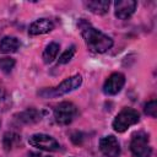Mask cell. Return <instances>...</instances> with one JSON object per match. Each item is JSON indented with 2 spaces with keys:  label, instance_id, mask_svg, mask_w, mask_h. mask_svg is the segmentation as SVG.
<instances>
[{
  "label": "cell",
  "instance_id": "11",
  "mask_svg": "<svg viewBox=\"0 0 157 157\" xmlns=\"http://www.w3.org/2000/svg\"><path fill=\"white\" fill-rule=\"evenodd\" d=\"M18 118H16L20 123H23V124H34V123H38L39 120H42V117H43V113L38 109H34V108H28L23 112H21L20 114H17Z\"/></svg>",
  "mask_w": 157,
  "mask_h": 157
},
{
  "label": "cell",
  "instance_id": "14",
  "mask_svg": "<svg viewBox=\"0 0 157 157\" xmlns=\"http://www.w3.org/2000/svg\"><path fill=\"white\" fill-rule=\"evenodd\" d=\"M21 144V136L13 131H7L2 137V146L6 151L17 147Z\"/></svg>",
  "mask_w": 157,
  "mask_h": 157
},
{
  "label": "cell",
  "instance_id": "18",
  "mask_svg": "<svg viewBox=\"0 0 157 157\" xmlns=\"http://www.w3.org/2000/svg\"><path fill=\"white\" fill-rule=\"evenodd\" d=\"M145 113L152 118H156L157 117V102L156 99H152V101H148L146 104H145V108H144Z\"/></svg>",
  "mask_w": 157,
  "mask_h": 157
},
{
  "label": "cell",
  "instance_id": "15",
  "mask_svg": "<svg viewBox=\"0 0 157 157\" xmlns=\"http://www.w3.org/2000/svg\"><path fill=\"white\" fill-rule=\"evenodd\" d=\"M59 49H60V45H59L56 42L49 43V44L45 47L44 52H43V55H42L43 61H44L45 64H50L52 61H54V59H56V55H58V53H59Z\"/></svg>",
  "mask_w": 157,
  "mask_h": 157
},
{
  "label": "cell",
  "instance_id": "9",
  "mask_svg": "<svg viewBox=\"0 0 157 157\" xmlns=\"http://www.w3.org/2000/svg\"><path fill=\"white\" fill-rule=\"evenodd\" d=\"M137 6V2L134 0H118L114 4L115 16L119 20H128L132 16Z\"/></svg>",
  "mask_w": 157,
  "mask_h": 157
},
{
  "label": "cell",
  "instance_id": "7",
  "mask_svg": "<svg viewBox=\"0 0 157 157\" xmlns=\"http://www.w3.org/2000/svg\"><path fill=\"white\" fill-rule=\"evenodd\" d=\"M125 85V76L121 72H113L103 85V92L108 96L118 94Z\"/></svg>",
  "mask_w": 157,
  "mask_h": 157
},
{
  "label": "cell",
  "instance_id": "20",
  "mask_svg": "<svg viewBox=\"0 0 157 157\" xmlns=\"http://www.w3.org/2000/svg\"><path fill=\"white\" fill-rule=\"evenodd\" d=\"M28 157H50V156L43 155V153H40V152H29V153H28Z\"/></svg>",
  "mask_w": 157,
  "mask_h": 157
},
{
  "label": "cell",
  "instance_id": "2",
  "mask_svg": "<svg viewBox=\"0 0 157 157\" xmlns=\"http://www.w3.org/2000/svg\"><path fill=\"white\" fill-rule=\"evenodd\" d=\"M82 83V76L81 75H74L70 76L67 78H65L60 85H58L56 87L53 88H45L43 91L39 92V94L44 98H50V97H58V96H63L69 92L75 91L76 88H78Z\"/></svg>",
  "mask_w": 157,
  "mask_h": 157
},
{
  "label": "cell",
  "instance_id": "19",
  "mask_svg": "<svg viewBox=\"0 0 157 157\" xmlns=\"http://www.w3.org/2000/svg\"><path fill=\"white\" fill-rule=\"evenodd\" d=\"M71 140H72V142H74L75 145H81V144H82V140H83V135H82L81 132L76 131V132H74V134L71 135Z\"/></svg>",
  "mask_w": 157,
  "mask_h": 157
},
{
  "label": "cell",
  "instance_id": "8",
  "mask_svg": "<svg viewBox=\"0 0 157 157\" xmlns=\"http://www.w3.org/2000/svg\"><path fill=\"white\" fill-rule=\"evenodd\" d=\"M99 150L105 157H119L120 145L115 136L108 135L99 140Z\"/></svg>",
  "mask_w": 157,
  "mask_h": 157
},
{
  "label": "cell",
  "instance_id": "16",
  "mask_svg": "<svg viewBox=\"0 0 157 157\" xmlns=\"http://www.w3.org/2000/svg\"><path fill=\"white\" fill-rule=\"evenodd\" d=\"M75 53H76V47H75V45H71L70 48H67V49L59 56L58 64H66V63H69V61L72 59V56L75 55Z\"/></svg>",
  "mask_w": 157,
  "mask_h": 157
},
{
  "label": "cell",
  "instance_id": "13",
  "mask_svg": "<svg viewBox=\"0 0 157 157\" xmlns=\"http://www.w3.org/2000/svg\"><path fill=\"white\" fill-rule=\"evenodd\" d=\"M109 1L108 0H92V1H85L83 5L87 10H90L92 13L96 15H104L108 12L109 9Z\"/></svg>",
  "mask_w": 157,
  "mask_h": 157
},
{
  "label": "cell",
  "instance_id": "6",
  "mask_svg": "<svg viewBox=\"0 0 157 157\" xmlns=\"http://www.w3.org/2000/svg\"><path fill=\"white\" fill-rule=\"evenodd\" d=\"M29 145L43 151H58L60 148L59 142L50 135L47 134H33L28 139Z\"/></svg>",
  "mask_w": 157,
  "mask_h": 157
},
{
  "label": "cell",
  "instance_id": "3",
  "mask_svg": "<svg viewBox=\"0 0 157 157\" xmlns=\"http://www.w3.org/2000/svg\"><path fill=\"white\" fill-rule=\"evenodd\" d=\"M139 120H140V115H139L137 110H135L132 108H124L123 110H120L117 114L112 125L117 132H124L131 125L137 124Z\"/></svg>",
  "mask_w": 157,
  "mask_h": 157
},
{
  "label": "cell",
  "instance_id": "1",
  "mask_svg": "<svg viewBox=\"0 0 157 157\" xmlns=\"http://www.w3.org/2000/svg\"><path fill=\"white\" fill-rule=\"evenodd\" d=\"M78 27L81 29V34L85 39V43L91 52L102 54L108 52L113 47V39L99 29L91 26L88 22L82 20L78 23Z\"/></svg>",
  "mask_w": 157,
  "mask_h": 157
},
{
  "label": "cell",
  "instance_id": "21",
  "mask_svg": "<svg viewBox=\"0 0 157 157\" xmlns=\"http://www.w3.org/2000/svg\"><path fill=\"white\" fill-rule=\"evenodd\" d=\"M0 124H1V121H0Z\"/></svg>",
  "mask_w": 157,
  "mask_h": 157
},
{
  "label": "cell",
  "instance_id": "10",
  "mask_svg": "<svg viewBox=\"0 0 157 157\" xmlns=\"http://www.w3.org/2000/svg\"><path fill=\"white\" fill-rule=\"evenodd\" d=\"M53 29H54V23L52 20L39 18V20H36L34 22L31 23V26L28 28V33L31 36H39V34L48 33Z\"/></svg>",
  "mask_w": 157,
  "mask_h": 157
},
{
  "label": "cell",
  "instance_id": "17",
  "mask_svg": "<svg viewBox=\"0 0 157 157\" xmlns=\"http://www.w3.org/2000/svg\"><path fill=\"white\" fill-rule=\"evenodd\" d=\"M15 66V60L12 58H0V69L5 72L9 74Z\"/></svg>",
  "mask_w": 157,
  "mask_h": 157
},
{
  "label": "cell",
  "instance_id": "12",
  "mask_svg": "<svg viewBox=\"0 0 157 157\" xmlns=\"http://www.w3.org/2000/svg\"><path fill=\"white\" fill-rule=\"evenodd\" d=\"M20 47H21V42L16 37L6 36L0 42V52L4 54L15 53V52H17V49H20Z\"/></svg>",
  "mask_w": 157,
  "mask_h": 157
},
{
  "label": "cell",
  "instance_id": "4",
  "mask_svg": "<svg viewBox=\"0 0 157 157\" xmlns=\"http://www.w3.org/2000/svg\"><path fill=\"white\" fill-rule=\"evenodd\" d=\"M77 115V108L71 102H61L54 108V119L60 125H69Z\"/></svg>",
  "mask_w": 157,
  "mask_h": 157
},
{
  "label": "cell",
  "instance_id": "5",
  "mask_svg": "<svg viewBox=\"0 0 157 157\" xmlns=\"http://www.w3.org/2000/svg\"><path fill=\"white\" fill-rule=\"evenodd\" d=\"M130 150L135 157H151L152 147L150 145L148 136L145 132L135 134L130 142Z\"/></svg>",
  "mask_w": 157,
  "mask_h": 157
}]
</instances>
